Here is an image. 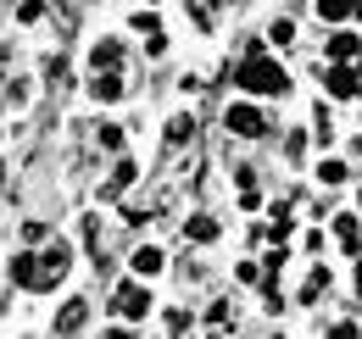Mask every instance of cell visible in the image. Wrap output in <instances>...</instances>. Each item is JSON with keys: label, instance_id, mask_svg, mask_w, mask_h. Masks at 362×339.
Wrapping results in <instances>:
<instances>
[{"label": "cell", "instance_id": "obj_23", "mask_svg": "<svg viewBox=\"0 0 362 339\" xmlns=\"http://www.w3.org/2000/svg\"><path fill=\"white\" fill-rule=\"evenodd\" d=\"M189 323H195V317H189V311H168V328H173V334H184V328H189Z\"/></svg>", "mask_w": 362, "mask_h": 339}, {"label": "cell", "instance_id": "obj_22", "mask_svg": "<svg viewBox=\"0 0 362 339\" xmlns=\"http://www.w3.org/2000/svg\"><path fill=\"white\" fill-rule=\"evenodd\" d=\"M206 323H212V328H228V306H223V300H212V311H206Z\"/></svg>", "mask_w": 362, "mask_h": 339}, {"label": "cell", "instance_id": "obj_10", "mask_svg": "<svg viewBox=\"0 0 362 339\" xmlns=\"http://www.w3.org/2000/svg\"><path fill=\"white\" fill-rule=\"evenodd\" d=\"M90 67H95V73H106V67H123V44H117V40H100V44L90 50Z\"/></svg>", "mask_w": 362, "mask_h": 339}, {"label": "cell", "instance_id": "obj_2", "mask_svg": "<svg viewBox=\"0 0 362 339\" xmlns=\"http://www.w3.org/2000/svg\"><path fill=\"white\" fill-rule=\"evenodd\" d=\"M234 84L245 89V95H284L290 78H284V67H279V61H268V56L257 50V56H245V61L234 67Z\"/></svg>", "mask_w": 362, "mask_h": 339}, {"label": "cell", "instance_id": "obj_11", "mask_svg": "<svg viewBox=\"0 0 362 339\" xmlns=\"http://www.w3.org/2000/svg\"><path fill=\"white\" fill-rule=\"evenodd\" d=\"M90 95H95V100H123V78H117V67H106V73H95Z\"/></svg>", "mask_w": 362, "mask_h": 339}, {"label": "cell", "instance_id": "obj_17", "mask_svg": "<svg viewBox=\"0 0 362 339\" xmlns=\"http://www.w3.org/2000/svg\"><path fill=\"white\" fill-rule=\"evenodd\" d=\"M317 178H323V184H346V178H351V167H346V162H334V156H329V162H323V167H317Z\"/></svg>", "mask_w": 362, "mask_h": 339}, {"label": "cell", "instance_id": "obj_1", "mask_svg": "<svg viewBox=\"0 0 362 339\" xmlns=\"http://www.w3.org/2000/svg\"><path fill=\"white\" fill-rule=\"evenodd\" d=\"M73 267V245L67 239H50L45 251H23L11 256V284L17 290H56Z\"/></svg>", "mask_w": 362, "mask_h": 339}, {"label": "cell", "instance_id": "obj_14", "mask_svg": "<svg viewBox=\"0 0 362 339\" xmlns=\"http://www.w3.org/2000/svg\"><path fill=\"white\" fill-rule=\"evenodd\" d=\"M184 239H195V245H212V239H218V222H212V217H189V222H184Z\"/></svg>", "mask_w": 362, "mask_h": 339}, {"label": "cell", "instance_id": "obj_16", "mask_svg": "<svg viewBox=\"0 0 362 339\" xmlns=\"http://www.w3.org/2000/svg\"><path fill=\"white\" fill-rule=\"evenodd\" d=\"M323 290H329V267H317L313 278H307V290H301V306H313V300L323 295Z\"/></svg>", "mask_w": 362, "mask_h": 339}, {"label": "cell", "instance_id": "obj_7", "mask_svg": "<svg viewBox=\"0 0 362 339\" xmlns=\"http://www.w3.org/2000/svg\"><path fill=\"white\" fill-rule=\"evenodd\" d=\"M134 178H139V167H134V162H117V167H112V178L100 184V201H117V195H123V189H129Z\"/></svg>", "mask_w": 362, "mask_h": 339}, {"label": "cell", "instance_id": "obj_18", "mask_svg": "<svg viewBox=\"0 0 362 339\" xmlns=\"http://www.w3.org/2000/svg\"><path fill=\"white\" fill-rule=\"evenodd\" d=\"M95 139H100V150H123V128H117V123H100Z\"/></svg>", "mask_w": 362, "mask_h": 339}, {"label": "cell", "instance_id": "obj_6", "mask_svg": "<svg viewBox=\"0 0 362 339\" xmlns=\"http://www.w3.org/2000/svg\"><path fill=\"white\" fill-rule=\"evenodd\" d=\"M90 323V300H67L62 311H56V334H78Z\"/></svg>", "mask_w": 362, "mask_h": 339}, {"label": "cell", "instance_id": "obj_13", "mask_svg": "<svg viewBox=\"0 0 362 339\" xmlns=\"http://www.w3.org/2000/svg\"><path fill=\"white\" fill-rule=\"evenodd\" d=\"M357 56H362L357 34H334V40H329V61H357Z\"/></svg>", "mask_w": 362, "mask_h": 339}, {"label": "cell", "instance_id": "obj_25", "mask_svg": "<svg viewBox=\"0 0 362 339\" xmlns=\"http://www.w3.org/2000/svg\"><path fill=\"white\" fill-rule=\"evenodd\" d=\"M357 95H362V67H357Z\"/></svg>", "mask_w": 362, "mask_h": 339}, {"label": "cell", "instance_id": "obj_12", "mask_svg": "<svg viewBox=\"0 0 362 339\" xmlns=\"http://www.w3.org/2000/svg\"><path fill=\"white\" fill-rule=\"evenodd\" d=\"M334 234H340V245H346L351 256L362 251V228H357V217H351V212H340V217H334Z\"/></svg>", "mask_w": 362, "mask_h": 339}, {"label": "cell", "instance_id": "obj_8", "mask_svg": "<svg viewBox=\"0 0 362 339\" xmlns=\"http://www.w3.org/2000/svg\"><path fill=\"white\" fill-rule=\"evenodd\" d=\"M129 267H134L139 278H156V273H162V267H168V256L156 251V245H139V251L129 256Z\"/></svg>", "mask_w": 362, "mask_h": 339}, {"label": "cell", "instance_id": "obj_4", "mask_svg": "<svg viewBox=\"0 0 362 339\" xmlns=\"http://www.w3.org/2000/svg\"><path fill=\"white\" fill-rule=\"evenodd\" d=\"M112 311H117V317H145V311H151V290H145V284H117V290H112Z\"/></svg>", "mask_w": 362, "mask_h": 339}, {"label": "cell", "instance_id": "obj_15", "mask_svg": "<svg viewBox=\"0 0 362 339\" xmlns=\"http://www.w3.org/2000/svg\"><path fill=\"white\" fill-rule=\"evenodd\" d=\"M184 139H195V117H189V112H179V117L168 123V145H184Z\"/></svg>", "mask_w": 362, "mask_h": 339}, {"label": "cell", "instance_id": "obj_24", "mask_svg": "<svg viewBox=\"0 0 362 339\" xmlns=\"http://www.w3.org/2000/svg\"><path fill=\"white\" fill-rule=\"evenodd\" d=\"M357 290H362V261H357Z\"/></svg>", "mask_w": 362, "mask_h": 339}, {"label": "cell", "instance_id": "obj_3", "mask_svg": "<svg viewBox=\"0 0 362 339\" xmlns=\"http://www.w3.org/2000/svg\"><path fill=\"white\" fill-rule=\"evenodd\" d=\"M223 123H228V133H240V139H262V133H268V117H262L257 106H245V100H234V106H228Z\"/></svg>", "mask_w": 362, "mask_h": 339}, {"label": "cell", "instance_id": "obj_20", "mask_svg": "<svg viewBox=\"0 0 362 339\" xmlns=\"http://www.w3.org/2000/svg\"><path fill=\"white\" fill-rule=\"evenodd\" d=\"M268 40L273 44H290V40H296V23H290V17H279V23L268 28Z\"/></svg>", "mask_w": 362, "mask_h": 339}, {"label": "cell", "instance_id": "obj_9", "mask_svg": "<svg viewBox=\"0 0 362 339\" xmlns=\"http://www.w3.org/2000/svg\"><path fill=\"white\" fill-rule=\"evenodd\" d=\"M317 17H323V23H346V17H362V0H317Z\"/></svg>", "mask_w": 362, "mask_h": 339}, {"label": "cell", "instance_id": "obj_5", "mask_svg": "<svg viewBox=\"0 0 362 339\" xmlns=\"http://www.w3.org/2000/svg\"><path fill=\"white\" fill-rule=\"evenodd\" d=\"M323 84H329V95H334V100H351V95H357V73H351L346 61H334V67L323 73Z\"/></svg>", "mask_w": 362, "mask_h": 339}, {"label": "cell", "instance_id": "obj_21", "mask_svg": "<svg viewBox=\"0 0 362 339\" xmlns=\"http://www.w3.org/2000/svg\"><path fill=\"white\" fill-rule=\"evenodd\" d=\"M134 28H139V34H145V40H151V34H162V23H156L151 11H134Z\"/></svg>", "mask_w": 362, "mask_h": 339}, {"label": "cell", "instance_id": "obj_19", "mask_svg": "<svg viewBox=\"0 0 362 339\" xmlns=\"http://www.w3.org/2000/svg\"><path fill=\"white\" fill-rule=\"evenodd\" d=\"M45 17V0H17V23H40Z\"/></svg>", "mask_w": 362, "mask_h": 339}]
</instances>
